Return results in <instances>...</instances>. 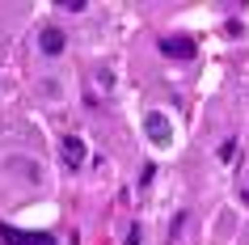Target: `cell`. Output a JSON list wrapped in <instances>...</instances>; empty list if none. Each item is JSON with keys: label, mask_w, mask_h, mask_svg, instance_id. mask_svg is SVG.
<instances>
[{"label": "cell", "mask_w": 249, "mask_h": 245, "mask_svg": "<svg viewBox=\"0 0 249 245\" xmlns=\"http://www.w3.org/2000/svg\"><path fill=\"white\" fill-rule=\"evenodd\" d=\"M0 245H59V237L42 228H13L0 220Z\"/></svg>", "instance_id": "obj_1"}, {"label": "cell", "mask_w": 249, "mask_h": 245, "mask_svg": "<svg viewBox=\"0 0 249 245\" xmlns=\"http://www.w3.org/2000/svg\"><path fill=\"white\" fill-rule=\"evenodd\" d=\"M157 51L165 55V59H195L198 42L190 38V34H165V38L157 42Z\"/></svg>", "instance_id": "obj_2"}, {"label": "cell", "mask_w": 249, "mask_h": 245, "mask_svg": "<svg viewBox=\"0 0 249 245\" xmlns=\"http://www.w3.org/2000/svg\"><path fill=\"white\" fill-rule=\"evenodd\" d=\"M59 152H64V165L68 169H80V165H85V156H89V148H85L80 135H64V140H59Z\"/></svg>", "instance_id": "obj_3"}, {"label": "cell", "mask_w": 249, "mask_h": 245, "mask_svg": "<svg viewBox=\"0 0 249 245\" xmlns=\"http://www.w3.org/2000/svg\"><path fill=\"white\" fill-rule=\"evenodd\" d=\"M64 47H68V34H64L59 26H42V30H38V51H42V55H59Z\"/></svg>", "instance_id": "obj_4"}, {"label": "cell", "mask_w": 249, "mask_h": 245, "mask_svg": "<svg viewBox=\"0 0 249 245\" xmlns=\"http://www.w3.org/2000/svg\"><path fill=\"white\" fill-rule=\"evenodd\" d=\"M144 131H148V140L157 144V148H165V144L173 140V135H169V118H165V114H157V110H152V114L144 118Z\"/></svg>", "instance_id": "obj_5"}, {"label": "cell", "mask_w": 249, "mask_h": 245, "mask_svg": "<svg viewBox=\"0 0 249 245\" xmlns=\"http://www.w3.org/2000/svg\"><path fill=\"white\" fill-rule=\"evenodd\" d=\"M215 156H220V161H232L236 156V140H224L220 148H215Z\"/></svg>", "instance_id": "obj_6"}, {"label": "cell", "mask_w": 249, "mask_h": 245, "mask_svg": "<svg viewBox=\"0 0 249 245\" xmlns=\"http://www.w3.org/2000/svg\"><path fill=\"white\" fill-rule=\"evenodd\" d=\"M182 224H186V211H178V216H173V224H169V237H178V232H182Z\"/></svg>", "instance_id": "obj_7"}, {"label": "cell", "mask_w": 249, "mask_h": 245, "mask_svg": "<svg viewBox=\"0 0 249 245\" xmlns=\"http://www.w3.org/2000/svg\"><path fill=\"white\" fill-rule=\"evenodd\" d=\"M152 173H157V165L148 161V165H144V173H140V186H148V182H152Z\"/></svg>", "instance_id": "obj_8"}, {"label": "cell", "mask_w": 249, "mask_h": 245, "mask_svg": "<svg viewBox=\"0 0 249 245\" xmlns=\"http://www.w3.org/2000/svg\"><path fill=\"white\" fill-rule=\"evenodd\" d=\"M127 245H140V224H131V232H127Z\"/></svg>", "instance_id": "obj_9"}, {"label": "cell", "mask_w": 249, "mask_h": 245, "mask_svg": "<svg viewBox=\"0 0 249 245\" xmlns=\"http://www.w3.org/2000/svg\"><path fill=\"white\" fill-rule=\"evenodd\" d=\"M245 203H249V186H245Z\"/></svg>", "instance_id": "obj_10"}]
</instances>
